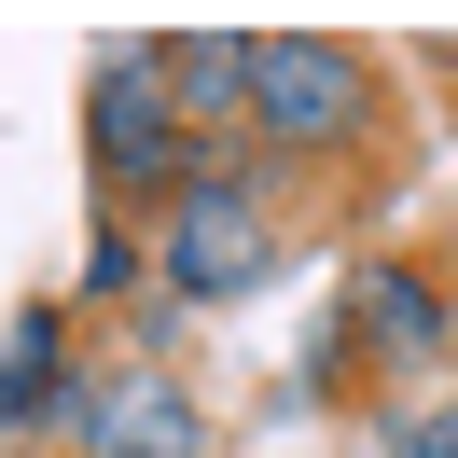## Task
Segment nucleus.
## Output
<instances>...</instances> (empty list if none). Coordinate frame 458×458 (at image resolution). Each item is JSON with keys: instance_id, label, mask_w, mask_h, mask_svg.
Wrapping results in <instances>:
<instances>
[{"instance_id": "3", "label": "nucleus", "mask_w": 458, "mask_h": 458, "mask_svg": "<svg viewBox=\"0 0 458 458\" xmlns=\"http://www.w3.org/2000/svg\"><path fill=\"white\" fill-rule=\"evenodd\" d=\"M361 112H375V84H361L347 42H319V29H264L250 42V140L264 153H347Z\"/></svg>"}, {"instance_id": "2", "label": "nucleus", "mask_w": 458, "mask_h": 458, "mask_svg": "<svg viewBox=\"0 0 458 458\" xmlns=\"http://www.w3.org/2000/svg\"><path fill=\"white\" fill-rule=\"evenodd\" d=\"M153 264H167V292H181V306H236V292H264V278H278V208H264V167L195 153V181L167 195Z\"/></svg>"}, {"instance_id": "4", "label": "nucleus", "mask_w": 458, "mask_h": 458, "mask_svg": "<svg viewBox=\"0 0 458 458\" xmlns=\"http://www.w3.org/2000/svg\"><path fill=\"white\" fill-rule=\"evenodd\" d=\"M70 458H208V417L181 375H84L70 389Z\"/></svg>"}, {"instance_id": "9", "label": "nucleus", "mask_w": 458, "mask_h": 458, "mask_svg": "<svg viewBox=\"0 0 458 458\" xmlns=\"http://www.w3.org/2000/svg\"><path fill=\"white\" fill-rule=\"evenodd\" d=\"M140 264H153V250H140V223H98V250H84V292H125Z\"/></svg>"}, {"instance_id": "5", "label": "nucleus", "mask_w": 458, "mask_h": 458, "mask_svg": "<svg viewBox=\"0 0 458 458\" xmlns=\"http://www.w3.org/2000/svg\"><path fill=\"white\" fill-rule=\"evenodd\" d=\"M153 56H167V112L195 153H223L250 125V29H195V42H153Z\"/></svg>"}, {"instance_id": "6", "label": "nucleus", "mask_w": 458, "mask_h": 458, "mask_svg": "<svg viewBox=\"0 0 458 458\" xmlns=\"http://www.w3.org/2000/svg\"><path fill=\"white\" fill-rule=\"evenodd\" d=\"M347 306H361V347H389V361H445V334H458V292L430 264H375Z\"/></svg>"}, {"instance_id": "1", "label": "nucleus", "mask_w": 458, "mask_h": 458, "mask_svg": "<svg viewBox=\"0 0 458 458\" xmlns=\"http://www.w3.org/2000/svg\"><path fill=\"white\" fill-rule=\"evenodd\" d=\"M84 167H98V195H112L125 223L195 181V140H181V112H167V56H153V42H98V70H84Z\"/></svg>"}, {"instance_id": "8", "label": "nucleus", "mask_w": 458, "mask_h": 458, "mask_svg": "<svg viewBox=\"0 0 458 458\" xmlns=\"http://www.w3.org/2000/svg\"><path fill=\"white\" fill-rule=\"evenodd\" d=\"M389 458H458V389H417V403H389Z\"/></svg>"}, {"instance_id": "7", "label": "nucleus", "mask_w": 458, "mask_h": 458, "mask_svg": "<svg viewBox=\"0 0 458 458\" xmlns=\"http://www.w3.org/2000/svg\"><path fill=\"white\" fill-rule=\"evenodd\" d=\"M70 389L84 375H56V306H29L0 334V430H70Z\"/></svg>"}]
</instances>
